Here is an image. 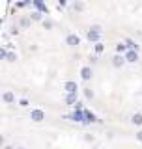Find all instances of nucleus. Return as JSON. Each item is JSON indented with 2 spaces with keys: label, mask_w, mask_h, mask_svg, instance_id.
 I'll return each mask as SVG.
<instances>
[{
  "label": "nucleus",
  "mask_w": 142,
  "mask_h": 149,
  "mask_svg": "<svg viewBox=\"0 0 142 149\" xmlns=\"http://www.w3.org/2000/svg\"><path fill=\"white\" fill-rule=\"evenodd\" d=\"M99 37H101V30H99V26H92L88 32V39L90 41H99Z\"/></svg>",
  "instance_id": "nucleus-1"
},
{
  "label": "nucleus",
  "mask_w": 142,
  "mask_h": 149,
  "mask_svg": "<svg viewBox=\"0 0 142 149\" xmlns=\"http://www.w3.org/2000/svg\"><path fill=\"white\" fill-rule=\"evenodd\" d=\"M125 60H129V62H136V60H138V54H136V50L127 49V52H125Z\"/></svg>",
  "instance_id": "nucleus-2"
},
{
  "label": "nucleus",
  "mask_w": 142,
  "mask_h": 149,
  "mask_svg": "<svg viewBox=\"0 0 142 149\" xmlns=\"http://www.w3.org/2000/svg\"><path fill=\"white\" fill-rule=\"evenodd\" d=\"M30 118L34 119V121H43V118H45V114H43V112H41V110H32Z\"/></svg>",
  "instance_id": "nucleus-3"
},
{
  "label": "nucleus",
  "mask_w": 142,
  "mask_h": 149,
  "mask_svg": "<svg viewBox=\"0 0 142 149\" xmlns=\"http://www.w3.org/2000/svg\"><path fill=\"white\" fill-rule=\"evenodd\" d=\"M80 78H82V80H90V78H92V69H90V67H82V71H80Z\"/></svg>",
  "instance_id": "nucleus-4"
},
{
  "label": "nucleus",
  "mask_w": 142,
  "mask_h": 149,
  "mask_svg": "<svg viewBox=\"0 0 142 149\" xmlns=\"http://www.w3.org/2000/svg\"><path fill=\"white\" fill-rule=\"evenodd\" d=\"M79 43H80L79 36H75V34H71V36H67V45H71V47H77Z\"/></svg>",
  "instance_id": "nucleus-5"
},
{
  "label": "nucleus",
  "mask_w": 142,
  "mask_h": 149,
  "mask_svg": "<svg viewBox=\"0 0 142 149\" xmlns=\"http://www.w3.org/2000/svg\"><path fill=\"white\" fill-rule=\"evenodd\" d=\"M69 119H73V121H84V114H82V110H77L75 114H71V116H69Z\"/></svg>",
  "instance_id": "nucleus-6"
},
{
  "label": "nucleus",
  "mask_w": 142,
  "mask_h": 149,
  "mask_svg": "<svg viewBox=\"0 0 142 149\" xmlns=\"http://www.w3.org/2000/svg\"><path fill=\"white\" fill-rule=\"evenodd\" d=\"M65 90H67V93H75L77 91V82H73V80L65 82Z\"/></svg>",
  "instance_id": "nucleus-7"
},
{
  "label": "nucleus",
  "mask_w": 142,
  "mask_h": 149,
  "mask_svg": "<svg viewBox=\"0 0 142 149\" xmlns=\"http://www.w3.org/2000/svg\"><path fill=\"white\" fill-rule=\"evenodd\" d=\"M34 6L37 8V11H41V13H47V8H45L43 0H34Z\"/></svg>",
  "instance_id": "nucleus-8"
},
{
  "label": "nucleus",
  "mask_w": 142,
  "mask_h": 149,
  "mask_svg": "<svg viewBox=\"0 0 142 149\" xmlns=\"http://www.w3.org/2000/svg\"><path fill=\"white\" fill-rule=\"evenodd\" d=\"M2 99L6 101V102H9V104H11V102H15V97H13V93H11V91L4 93V95H2Z\"/></svg>",
  "instance_id": "nucleus-9"
},
{
  "label": "nucleus",
  "mask_w": 142,
  "mask_h": 149,
  "mask_svg": "<svg viewBox=\"0 0 142 149\" xmlns=\"http://www.w3.org/2000/svg\"><path fill=\"white\" fill-rule=\"evenodd\" d=\"M30 19H28V17H22L21 19V21H19V26H21V28H28V26H30Z\"/></svg>",
  "instance_id": "nucleus-10"
},
{
  "label": "nucleus",
  "mask_w": 142,
  "mask_h": 149,
  "mask_svg": "<svg viewBox=\"0 0 142 149\" xmlns=\"http://www.w3.org/2000/svg\"><path fill=\"white\" fill-rule=\"evenodd\" d=\"M65 102H67V104H75V102H77V97H75V93H67V97H65Z\"/></svg>",
  "instance_id": "nucleus-11"
},
{
  "label": "nucleus",
  "mask_w": 142,
  "mask_h": 149,
  "mask_svg": "<svg viewBox=\"0 0 142 149\" xmlns=\"http://www.w3.org/2000/svg\"><path fill=\"white\" fill-rule=\"evenodd\" d=\"M82 114H84V119H86L88 123H92V121H96V118H93V114H90L88 110H82Z\"/></svg>",
  "instance_id": "nucleus-12"
},
{
  "label": "nucleus",
  "mask_w": 142,
  "mask_h": 149,
  "mask_svg": "<svg viewBox=\"0 0 142 149\" xmlns=\"http://www.w3.org/2000/svg\"><path fill=\"white\" fill-rule=\"evenodd\" d=\"M112 63H114L116 67H122V65H124V58H122V56H114V60H112Z\"/></svg>",
  "instance_id": "nucleus-13"
},
{
  "label": "nucleus",
  "mask_w": 142,
  "mask_h": 149,
  "mask_svg": "<svg viewBox=\"0 0 142 149\" xmlns=\"http://www.w3.org/2000/svg\"><path fill=\"white\" fill-rule=\"evenodd\" d=\"M131 121H133L135 125H142V114H135V116H133V119H131Z\"/></svg>",
  "instance_id": "nucleus-14"
},
{
  "label": "nucleus",
  "mask_w": 142,
  "mask_h": 149,
  "mask_svg": "<svg viewBox=\"0 0 142 149\" xmlns=\"http://www.w3.org/2000/svg\"><path fill=\"white\" fill-rule=\"evenodd\" d=\"M6 60H8V62H15V60H17V54L15 52H8L6 54Z\"/></svg>",
  "instance_id": "nucleus-15"
},
{
  "label": "nucleus",
  "mask_w": 142,
  "mask_h": 149,
  "mask_svg": "<svg viewBox=\"0 0 142 149\" xmlns=\"http://www.w3.org/2000/svg\"><path fill=\"white\" fill-rule=\"evenodd\" d=\"M41 15H39V11H36V13H32V17H30V21H39Z\"/></svg>",
  "instance_id": "nucleus-16"
},
{
  "label": "nucleus",
  "mask_w": 142,
  "mask_h": 149,
  "mask_svg": "<svg viewBox=\"0 0 142 149\" xmlns=\"http://www.w3.org/2000/svg\"><path fill=\"white\" fill-rule=\"evenodd\" d=\"M43 26L47 30H51V28H53V21H43Z\"/></svg>",
  "instance_id": "nucleus-17"
},
{
  "label": "nucleus",
  "mask_w": 142,
  "mask_h": 149,
  "mask_svg": "<svg viewBox=\"0 0 142 149\" xmlns=\"http://www.w3.org/2000/svg\"><path fill=\"white\" fill-rule=\"evenodd\" d=\"M84 95H86V99H92V97H93V91L92 90H84Z\"/></svg>",
  "instance_id": "nucleus-18"
},
{
  "label": "nucleus",
  "mask_w": 142,
  "mask_h": 149,
  "mask_svg": "<svg viewBox=\"0 0 142 149\" xmlns=\"http://www.w3.org/2000/svg\"><path fill=\"white\" fill-rule=\"evenodd\" d=\"M6 50H4V49H0V60H6Z\"/></svg>",
  "instance_id": "nucleus-19"
},
{
  "label": "nucleus",
  "mask_w": 142,
  "mask_h": 149,
  "mask_svg": "<svg viewBox=\"0 0 142 149\" xmlns=\"http://www.w3.org/2000/svg\"><path fill=\"white\" fill-rule=\"evenodd\" d=\"M19 104H21V106H28V101L26 99H21V101H19Z\"/></svg>",
  "instance_id": "nucleus-20"
},
{
  "label": "nucleus",
  "mask_w": 142,
  "mask_h": 149,
  "mask_svg": "<svg viewBox=\"0 0 142 149\" xmlns=\"http://www.w3.org/2000/svg\"><path fill=\"white\" fill-rule=\"evenodd\" d=\"M127 49V47L125 45H118V52H124V50Z\"/></svg>",
  "instance_id": "nucleus-21"
},
{
  "label": "nucleus",
  "mask_w": 142,
  "mask_h": 149,
  "mask_svg": "<svg viewBox=\"0 0 142 149\" xmlns=\"http://www.w3.org/2000/svg\"><path fill=\"white\" fill-rule=\"evenodd\" d=\"M103 50V45H96V52H101Z\"/></svg>",
  "instance_id": "nucleus-22"
},
{
  "label": "nucleus",
  "mask_w": 142,
  "mask_h": 149,
  "mask_svg": "<svg viewBox=\"0 0 142 149\" xmlns=\"http://www.w3.org/2000/svg\"><path fill=\"white\" fill-rule=\"evenodd\" d=\"M136 140H140V142H142V130H140V132H136Z\"/></svg>",
  "instance_id": "nucleus-23"
},
{
  "label": "nucleus",
  "mask_w": 142,
  "mask_h": 149,
  "mask_svg": "<svg viewBox=\"0 0 142 149\" xmlns=\"http://www.w3.org/2000/svg\"><path fill=\"white\" fill-rule=\"evenodd\" d=\"M2 143H4V138H2V136H0V146H2Z\"/></svg>",
  "instance_id": "nucleus-24"
},
{
  "label": "nucleus",
  "mask_w": 142,
  "mask_h": 149,
  "mask_svg": "<svg viewBox=\"0 0 142 149\" xmlns=\"http://www.w3.org/2000/svg\"><path fill=\"white\" fill-rule=\"evenodd\" d=\"M6 149H13V147H6Z\"/></svg>",
  "instance_id": "nucleus-25"
},
{
  "label": "nucleus",
  "mask_w": 142,
  "mask_h": 149,
  "mask_svg": "<svg viewBox=\"0 0 142 149\" xmlns=\"http://www.w3.org/2000/svg\"><path fill=\"white\" fill-rule=\"evenodd\" d=\"M19 149H25V147H19Z\"/></svg>",
  "instance_id": "nucleus-26"
}]
</instances>
